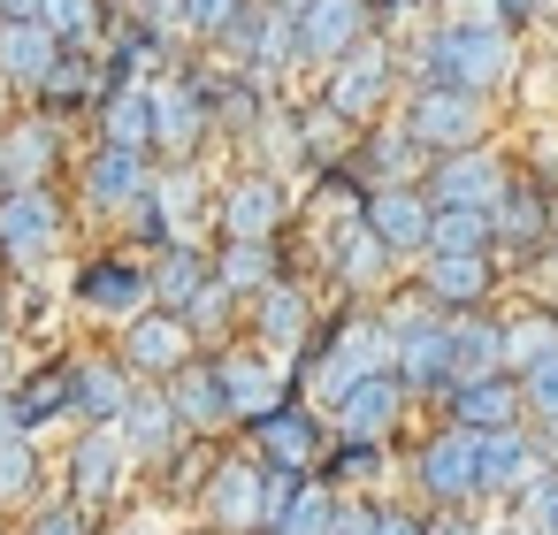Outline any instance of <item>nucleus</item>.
<instances>
[{"label":"nucleus","instance_id":"1","mask_svg":"<svg viewBox=\"0 0 558 535\" xmlns=\"http://www.w3.org/2000/svg\"><path fill=\"white\" fill-rule=\"evenodd\" d=\"M413 62H421L428 85H459V93H497V85L520 70L505 24H444L436 39H421Z\"/></svg>","mask_w":558,"mask_h":535},{"label":"nucleus","instance_id":"2","mask_svg":"<svg viewBox=\"0 0 558 535\" xmlns=\"http://www.w3.org/2000/svg\"><path fill=\"white\" fill-rule=\"evenodd\" d=\"M482 131H489V108H482V93H459V85H421V100L405 108V138L436 146V154L482 146Z\"/></svg>","mask_w":558,"mask_h":535},{"label":"nucleus","instance_id":"3","mask_svg":"<svg viewBox=\"0 0 558 535\" xmlns=\"http://www.w3.org/2000/svg\"><path fill=\"white\" fill-rule=\"evenodd\" d=\"M390 329H398V375L421 382V390H451L459 382V352H451V321L421 314V306H390Z\"/></svg>","mask_w":558,"mask_h":535},{"label":"nucleus","instance_id":"4","mask_svg":"<svg viewBox=\"0 0 558 535\" xmlns=\"http://www.w3.org/2000/svg\"><path fill=\"white\" fill-rule=\"evenodd\" d=\"M268 512H276V474H268V466L222 459V466L207 474V520H215L222 535H253V527H268Z\"/></svg>","mask_w":558,"mask_h":535},{"label":"nucleus","instance_id":"5","mask_svg":"<svg viewBox=\"0 0 558 535\" xmlns=\"http://www.w3.org/2000/svg\"><path fill=\"white\" fill-rule=\"evenodd\" d=\"M421 489L436 497V504H466V497H482V428H444V436H428L421 443Z\"/></svg>","mask_w":558,"mask_h":535},{"label":"nucleus","instance_id":"6","mask_svg":"<svg viewBox=\"0 0 558 535\" xmlns=\"http://www.w3.org/2000/svg\"><path fill=\"white\" fill-rule=\"evenodd\" d=\"M428 199H436V207H474V215H497V207L512 199V184H505V161H497V154L466 146V154H444V161H436Z\"/></svg>","mask_w":558,"mask_h":535},{"label":"nucleus","instance_id":"7","mask_svg":"<svg viewBox=\"0 0 558 535\" xmlns=\"http://www.w3.org/2000/svg\"><path fill=\"white\" fill-rule=\"evenodd\" d=\"M123 466H131L123 421H93V428L77 436V451H70V489H77V504H108V497L123 489Z\"/></svg>","mask_w":558,"mask_h":535},{"label":"nucleus","instance_id":"8","mask_svg":"<svg viewBox=\"0 0 558 535\" xmlns=\"http://www.w3.org/2000/svg\"><path fill=\"white\" fill-rule=\"evenodd\" d=\"M54 238H62V207L47 184H24L0 199V253L9 260H39V253H54Z\"/></svg>","mask_w":558,"mask_h":535},{"label":"nucleus","instance_id":"9","mask_svg":"<svg viewBox=\"0 0 558 535\" xmlns=\"http://www.w3.org/2000/svg\"><path fill=\"white\" fill-rule=\"evenodd\" d=\"M123 360H131L138 375H177V367L192 360V321H184L177 306L138 314V321L123 329Z\"/></svg>","mask_w":558,"mask_h":535},{"label":"nucleus","instance_id":"10","mask_svg":"<svg viewBox=\"0 0 558 535\" xmlns=\"http://www.w3.org/2000/svg\"><path fill=\"white\" fill-rule=\"evenodd\" d=\"M367 222L383 230V245H390V253H428L436 199H421L413 184H375V192H367Z\"/></svg>","mask_w":558,"mask_h":535},{"label":"nucleus","instance_id":"11","mask_svg":"<svg viewBox=\"0 0 558 535\" xmlns=\"http://www.w3.org/2000/svg\"><path fill=\"white\" fill-rule=\"evenodd\" d=\"M383 93H390V54H383L375 39H360V47L329 70V108L352 123V115H375V108H383Z\"/></svg>","mask_w":558,"mask_h":535},{"label":"nucleus","instance_id":"12","mask_svg":"<svg viewBox=\"0 0 558 535\" xmlns=\"http://www.w3.org/2000/svg\"><path fill=\"white\" fill-rule=\"evenodd\" d=\"M329 413H337V436H367V443H383V436L398 428V413H405V382H398V375H367V382H352Z\"/></svg>","mask_w":558,"mask_h":535},{"label":"nucleus","instance_id":"13","mask_svg":"<svg viewBox=\"0 0 558 535\" xmlns=\"http://www.w3.org/2000/svg\"><path fill=\"white\" fill-rule=\"evenodd\" d=\"M0 70L16 85H47L62 70V32L39 16H0Z\"/></svg>","mask_w":558,"mask_h":535},{"label":"nucleus","instance_id":"14","mask_svg":"<svg viewBox=\"0 0 558 535\" xmlns=\"http://www.w3.org/2000/svg\"><path fill=\"white\" fill-rule=\"evenodd\" d=\"M360 39H367V0H314V9H299L306 62H344Z\"/></svg>","mask_w":558,"mask_h":535},{"label":"nucleus","instance_id":"15","mask_svg":"<svg viewBox=\"0 0 558 535\" xmlns=\"http://www.w3.org/2000/svg\"><path fill=\"white\" fill-rule=\"evenodd\" d=\"M146 192H154V169H146L138 146H100L85 161V199L93 207H138Z\"/></svg>","mask_w":558,"mask_h":535},{"label":"nucleus","instance_id":"16","mask_svg":"<svg viewBox=\"0 0 558 535\" xmlns=\"http://www.w3.org/2000/svg\"><path fill=\"white\" fill-rule=\"evenodd\" d=\"M77 299L93 306V314H123V321H138V314H154V276L146 268H123V260H100V268H85V283H77Z\"/></svg>","mask_w":558,"mask_h":535},{"label":"nucleus","instance_id":"17","mask_svg":"<svg viewBox=\"0 0 558 535\" xmlns=\"http://www.w3.org/2000/svg\"><path fill=\"white\" fill-rule=\"evenodd\" d=\"M222 390H230V413H245V421L283 413V367L268 352H230L222 360Z\"/></svg>","mask_w":558,"mask_h":535},{"label":"nucleus","instance_id":"18","mask_svg":"<svg viewBox=\"0 0 558 535\" xmlns=\"http://www.w3.org/2000/svg\"><path fill=\"white\" fill-rule=\"evenodd\" d=\"M199 131H207L199 93H192V85H154V146H161L169 161H192Z\"/></svg>","mask_w":558,"mask_h":535},{"label":"nucleus","instance_id":"19","mask_svg":"<svg viewBox=\"0 0 558 535\" xmlns=\"http://www.w3.org/2000/svg\"><path fill=\"white\" fill-rule=\"evenodd\" d=\"M260 459L283 466V474H306V466L322 459V421H314L306 405H299V413H291V405L268 413V421H260Z\"/></svg>","mask_w":558,"mask_h":535},{"label":"nucleus","instance_id":"20","mask_svg":"<svg viewBox=\"0 0 558 535\" xmlns=\"http://www.w3.org/2000/svg\"><path fill=\"white\" fill-rule=\"evenodd\" d=\"M268 474H276V512H268V527H276V535H329L337 497L314 489V482H299V474H283V466H268Z\"/></svg>","mask_w":558,"mask_h":535},{"label":"nucleus","instance_id":"21","mask_svg":"<svg viewBox=\"0 0 558 535\" xmlns=\"http://www.w3.org/2000/svg\"><path fill=\"white\" fill-rule=\"evenodd\" d=\"M489 253H428V268H421V283H428V299H444V306H482L489 299Z\"/></svg>","mask_w":558,"mask_h":535},{"label":"nucleus","instance_id":"22","mask_svg":"<svg viewBox=\"0 0 558 535\" xmlns=\"http://www.w3.org/2000/svg\"><path fill=\"white\" fill-rule=\"evenodd\" d=\"M276 222H283V184L276 177H245V184L222 192V230L230 238H268Z\"/></svg>","mask_w":558,"mask_h":535},{"label":"nucleus","instance_id":"23","mask_svg":"<svg viewBox=\"0 0 558 535\" xmlns=\"http://www.w3.org/2000/svg\"><path fill=\"white\" fill-rule=\"evenodd\" d=\"M520 405H527V390H520V382H505V375H482V382H459V390H451L459 428H512V421H520Z\"/></svg>","mask_w":558,"mask_h":535},{"label":"nucleus","instance_id":"24","mask_svg":"<svg viewBox=\"0 0 558 535\" xmlns=\"http://www.w3.org/2000/svg\"><path fill=\"white\" fill-rule=\"evenodd\" d=\"M123 436H131V451H169L177 436H184V413H177V398L169 390H131V405H123Z\"/></svg>","mask_w":558,"mask_h":535},{"label":"nucleus","instance_id":"25","mask_svg":"<svg viewBox=\"0 0 558 535\" xmlns=\"http://www.w3.org/2000/svg\"><path fill=\"white\" fill-rule=\"evenodd\" d=\"M169 398H177V413H184V428H215V421H230V390H222V367H177L169 375Z\"/></svg>","mask_w":558,"mask_h":535},{"label":"nucleus","instance_id":"26","mask_svg":"<svg viewBox=\"0 0 558 535\" xmlns=\"http://www.w3.org/2000/svg\"><path fill=\"white\" fill-rule=\"evenodd\" d=\"M535 474V443L520 428H482V497H505Z\"/></svg>","mask_w":558,"mask_h":535},{"label":"nucleus","instance_id":"27","mask_svg":"<svg viewBox=\"0 0 558 535\" xmlns=\"http://www.w3.org/2000/svg\"><path fill=\"white\" fill-rule=\"evenodd\" d=\"M451 352H459V382L505 375V329L482 321V314H459V321H451ZM459 382H451V390H459Z\"/></svg>","mask_w":558,"mask_h":535},{"label":"nucleus","instance_id":"28","mask_svg":"<svg viewBox=\"0 0 558 535\" xmlns=\"http://www.w3.org/2000/svg\"><path fill=\"white\" fill-rule=\"evenodd\" d=\"M306 321H314V306H306L299 283H268V291H260V344H268V352H291V344L306 337Z\"/></svg>","mask_w":558,"mask_h":535},{"label":"nucleus","instance_id":"29","mask_svg":"<svg viewBox=\"0 0 558 535\" xmlns=\"http://www.w3.org/2000/svg\"><path fill=\"white\" fill-rule=\"evenodd\" d=\"M100 131H108V146H154V85H123L116 100H108V115H100Z\"/></svg>","mask_w":558,"mask_h":535},{"label":"nucleus","instance_id":"30","mask_svg":"<svg viewBox=\"0 0 558 535\" xmlns=\"http://www.w3.org/2000/svg\"><path fill=\"white\" fill-rule=\"evenodd\" d=\"M0 154H9V192H24V184H47L54 131H47V123H16L9 138H0Z\"/></svg>","mask_w":558,"mask_h":535},{"label":"nucleus","instance_id":"31","mask_svg":"<svg viewBox=\"0 0 558 535\" xmlns=\"http://www.w3.org/2000/svg\"><path fill=\"white\" fill-rule=\"evenodd\" d=\"M489 238H497V215H474V207H436L428 253H489Z\"/></svg>","mask_w":558,"mask_h":535},{"label":"nucleus","instance_id":"32","mask_svg":"<svg viewBox=\"0 0 558 535\" xmlns=\"http://www.w3.org/2000/svg\"><path fill=\"white\" fill-rule=\"evenodd\" d=\"M383 268H390V245H383L375 222H360V230L337 238V276H344L352 291H360V283H383Z\"/></svg>","mask_w":558,"mask_h":535},{"label":"nucleus","instance_id":"33","mask_svg":"<svg viewBox=\"0 0 558 535\" xmlns=\"http://www.w3.org/2000/svg\"><path fill=\"white\" fill-rule=\"evenodd\" d=\"M230 291H268L276 283V253H268V238H230V253H222V268H215Z\"/></svg>","mask_w":558,"mask_h":535},{"label":"nucleus","instance_id":"34","mask_svg":"<svg viewBox=\"0 0 558 535\" xmlns=\"http://www.w3.org/2000/svg\"><path fill=\"white\" fill-rule=\"evenodd\" d=\"M70 398L93 413V421H123V405H131V382L108 367V360H93V367H77V382H70Z\"/></svg>","mask_w":558,"mask_h":535},{"label":"nucleus","instance_id":"35","mask_svg":"<svg viewBox=\"0 0 558 535\" xmlns=\"http://www.w3.org/2000/svg\"><path fill=\"white\" fill-rule=\"evenodd\" d=\"M558 352V321L550 314H520L512 329H505V375H527L535 360H550Z\"/></svg>","mask_w":558,"mask_h":535},{"label":"nucleus","instance_id":"36","mask_svg":"<svg viewBox=\"0 0 558 535\" xmlns=\"http://www.w3.org/2000/svg\"><path fill=\"white\" fill-rule=\"evenodd\" d=\"M207 283H215V276L199 268V253H192V245H177V253L161 260V276H154V291H161V306H177V314H184V306H192V299H199Z\"/></svg>","mask_w":558,"mask_h":535},{"label":"nucleus","instance_id":"37","mask_svg":"<svg viewBox=\"0 0 558 535\" xmlns=\"http://www.w3.org/2000/svg\"><path fill=\"white\" fill-rule=\"evenodd\" d=\"M154 207H161V222L177 230V222L199 207V169H192V161H169V177L154 184Z\"/></svg>","mask_w":558,"mask_h":535},{"label":"nucleus","instance_id":"38","mask_svg":"<svg viewBox=\"0 0 558 535\" xmlns=\"http://www.w3.org/2000/svg\"><path fill=\"white\" fill-rule=\"evenodd\" d=\"M32 482H39V459H32V443H24V436H16V443H0V504L32 497Z\"/></svg>","mask_w":558,"mask_h":535},{"label":"nucleus","instance_id":"39","mask_svg":"<svg viewBox=\"0 0 558 535\" xmlns=\"http://www.w3.org/2000/svg\"><path fill=\"white\" fill-rule=\"evenodd\" d=\"M238 16H245V0H184V32H199V39H230Z\"/></svg>","mask_w":558,"mask_h":535},{"label":"nucleus","instance_id":"40","mask_svg":"<svg viewBox=\"0 0 558 535\" xmlns=\"http://www.w3.org/2000/svg\"><path fill=\"white\" fill-rule=\"evenodd\" d=\"M39 24H54L62 39H93V24H100V0H39Z\"/></svg>","mask_w":558,"mask_h":535},{"label":"nucleus","instance_id":"41","mask_svg":"<svg viewBox=\"0 0 558 535\" xmlns=\"http://www.w3.org/2000/svg\"><path fill=\"white\" fill-rule=\"evenodd\" d=\"M520 390H527V413H543V421L558 428V352H550V360H535V367L520 375Z\"/></svg>","mask_w":558,"mask_h":535},{"label":"nucleus","instance_id":"42","mask_svg":"<svg viewBox=\"0 0 558 535\" xmlns=\"http://www.w3.org/2000/svg\"><path fill=\"white\" fill-rule=\"evenodd\" d=\"M230 299H238V291H230V283L215 276V283H207V291H199V299L184 306V321H192V329H222V306H230Z\"/></svg>","mask_w":558,"mask_h":535},{"label":"nucleus","instance_id":"43","mask_svg":"<svg viewBox=\"0 0 558 535\" xmlns=\"http://www.w3.org/2000/svg\"><path fill=\"white\" fill-rule=\"evenodd\" d=\"M375 527H383V512H367V504L337 497V520H329V535H375Z\"/></svg>","mask_w":558,"mask_h":535},{"label":"nucleus","instance_id":"44","mask_svg":"<svg viewBox=\"0 0 558 535\" xmlns=\"http://www.w3.org/2000/svg\"><path fill=\"white\" fill-rule=\"evenodd\" d=\"M32 535H85V504H54V512H39Z\"/></svg>","mask_w":558,"mask_h":535},{"label":"nucleus","instance_id":"45","mask_svg":"<svg viewBox=\"0 0 558 535\" xmlns=\"http://www.w3.org/2000/svg\"><path fill=\"white\" fill-rule=\"evenodd\" d=\"M24 428H32V413H24V405H16L9 390H0V443H16Z\"/></svg>","mask_w":558,"mask_h":535},{"label":"nucleus","instance_id":"46","mask_svg":"<svg viewBox=\"0 0 558 535\" xmlns=\"http://www.w3.org/2000/svg\"><path fill=\"white\" fill-rule=\"evenodd\" d=\"M375 535H428V527H421L413 512H383V527H375Z\"/></svg>","mask_w":558,"mask_h":535},{"label":"nucleus","instance_id":"47","mask_svg":"<svg viewBox=\"0 0 558 535\" xmlns=\"http://www.w3.org/2000/svg\"><path fill=\"white\" fill-rule=\"evenodd\" d=\"M0 16H39V0H0Z\"/></svg>","mask_w":558,"mask_h":535},{"label":"nucleus","instance_id":"48","mask_svg":"<svg viewBox=\"0 0 558 535\" xmlns=\"http://www.w3.org/2000/svg\"><path fill=\"white\" fill-rule=\"evenodd\" d=\"M276 9H291V16H299V9H314V0H276Z\"/></svg>","mask_w":558,"mask_h":535},{"label":"nucleus","instance_id":"49","mask_svg":"<svg viewBox=\"0 0 558 535\" xmlns=\"http://www.w3.org/2000/svg\"><path fill=\"white\" fill-rule=\"evenodd\" d=\"M0 184H9V154H0Z\"/></svg>","mask_w":558,"mask_h":535},{"label":"nucleus","instance_id":"50","mask_svg":"<svg viewBox=\"0 0 558 535\" xmlns=\"http://www.w3.org/2000/svg\"><path fill=\"white\" fill-rule=\"evenodd\" d=\"M123 535H154V527H123Z\"/></svg>","mask_w":558,"mask_h":535},{"label":"nucleus","instance_id":"51","mask_svg":"<svg viewBox=\"0 0 558 535\" xmlns=\"http://www.w3.org/2000/svg\"><path fill=\"white\" fill-rule=\"evenodd\" d=\"M0 337H9V329H0Z\"/></svg>","mask_w":558,"mask_h":535},{"label":"nucleus","instance_id":"52","mask_svg":"<svg viewBox=\"0 0 558 535\" xmlns=\"http://www.w3.org/2000/svg\"><path fill=\"white\" fill-rule=\"evenodd\" d=\"M550 535H558V527H550Z\"/></svg>","mask_w":558,"mask_h":535}]
</instances>
